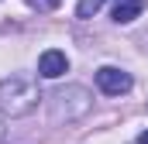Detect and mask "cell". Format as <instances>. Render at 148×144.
Segmentation results:
<instances>
[{
	"label": "cell",
	"mask_w": 148,
	"mask_h": 144,
	"mask_svg": "<svg viewBox=\"0 0 148 144\" xmlns=\"http://www.w3.org/2000/svg\"><path fill=\"white\" fill-rule=\"evenodd\" d=\"M38 86L28 75H10L0 82V110L10 113V117H24L38 107Z\"/></svg>",
	"instance_id": "1"
},
{
	"label": "cell",
	"mask_w": 148,
	"mask_h": 144,
	"mask_svg": "<svg viewBox=\"0 0 148 144\" xmlns=\"http://www.w3.org/2000/svg\"><path fill=\"white\" fill-rule=\"evenodd\" d=\"M97 86L107 93V96H124V93H131V75L121 69H114V65H103V69H97Z\"/></svg>",
	"instance_id": "2"
},
{
	"label": "cell",
	"mask_w": 148,
	"mask_h": 144,
	"mask_svg": "<svg viewBox=\"0 0 148 144\" xmlns=\"http://www.w3.org/2000/svg\"><path fill=\"white\" fill-rule=\"evenodd\" d=\"M66 69H69V58H66V52H59V48H48V52H41V58H38V72H41L45 79H59Z\"/></svg>",
	"instance_id": "3"
},
{
	"label": "cell",
	"mask_w": 148,
	"mask_h": 144,
	"mask_svg": "<svg viewBox=\"0 0 148 144\" xmlns=\"http://www.w3.org/2000/svg\"><path fill=\"white\" fill-rule=\"evenodd\" d=\"M141 10H145V0H117V7H114V21H117V24H127V21H134Z\"/></svg>",
	"instance_id": "4"
},
{
	"label": "cell",
	"mask_w": 148,
	"mask_h": 144,
	"mask_svg": "<svg viewBox=\"0 0 148 144\" xmlns=\"http://www.w3.org/2000/svg\"><path fill=\"white\" fill-rule=\"evenodd\" d=\"M100 3H103V0H79L76 17H90V14H97V10H100Z\"/></svg>",
	"instance_id": "5"
},
{
	"label": "cell",
	"mask_w": 148,
	"mask_h": 144,
	"mask_svg": "<svg viewBox=\"0 0 148 144\" xmlns=\"http://www.w3.org/2000/svg\"><path fill=\"white\" fill-rule=\"evenodd\" d=\"M24 3H28V7H35V10H55L62 0H24Z\"/></svg>",
	"instance_id": "6"
},
{
	"label": "cell",
	"mask_w": 148,
	"mask_h": 144,
	"mask_svg": "<svg viewBox=\"0 0 148 144\" xmlns=\"http://www.w3.org/2000/svg\"><path fill=\"white\" fill-rule=\"evenodd\" d=\"M138 144H148V130H145V134H138Z\"/></svg>",
	"instance_id": "7"
}]
</instances>
